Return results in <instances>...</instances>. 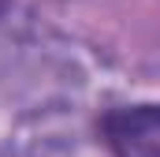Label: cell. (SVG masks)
<instances>
[{
  "label": "cell",
  "instance_id": "1",
  "mask_svg": "<svg viewBox=\"0 0 160 157\" xmlns=\"http://www.w3.org/2000/svg\"><path fill=\"white\" fill-rule=\"evenodd\" d=\"M104 138L116 157H160V109H112L104 116Z\"/></svg>",
  "mask_w": 160,
  "mask_h": 157
}]
</instances>
